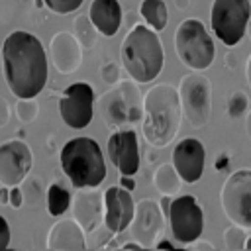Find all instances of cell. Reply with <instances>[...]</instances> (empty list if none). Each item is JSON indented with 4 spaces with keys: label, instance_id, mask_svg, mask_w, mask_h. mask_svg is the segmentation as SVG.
Listing matches in <instances>:
<instances>
[{
    "label": "cell",
    "instance_id": "9",
    "mask_svg": "<svg viewBox=\"0 0 251 251\" xmlns=\"http://www.w3.org/2000/svg\"><path fill=\"white\" fill-rule=\"evenodd\" d=\"M220 202L231 224L251 229V169H237L224 180Z\"/></svg>",
    "mask_w": 251,
    "mask_h": 251
},
{
    "label": "cell",
    "instance_id": "31",
    "mask_svg": "<svg viewBox=\"0 0 251 251\" xmlns=\"http://www.w3.org/2000/svg\"><path fill=\"white\" fill-rule=\"evenodd\" d=\"M8 206H12L14 210H18V208L24 206V194H22V188H18V186H10V192H8Z\"/></svg>",
    "mask_w": 251,
    "mask_h": 251
},
{
    "label": "cell",
    "instance_id": "34",
    "mask_svg": "<svg viewBox=\"0 0 251 251\" xmlns=\"http://www.w3.org/2000/svg\"><path fill=\"white\" fill-rule=\"evenodd\" d=\"M224 67L226 69H229V71H235L237 67H239V57H237V53L235 51H227L226 55H224Z\"/></svg>",
    "mask_w": 251,
    "mask_h": 251
},
{
    "label": "cell",
    "instance_id": "22",
    "mask_svg": "<svg viewBox=\"0 0 251 251\" xmlns=\"http://www.w3.org/2000/svg\"><path fill=\"white\" fill-rule=\"evenodd\" d=\"M139 14L149 24V27H153L155 31L165 29L169 14H167V6L163 0H143L139 6Z\"/></svg>",
    "mask_w": 251,
    "mask_h": 251
},
{
    "label": "cell",
    "instance_id": "8",
    "mask_svg": "<svg viewBox=\"0 0 251 251\" xmlns=\"http://www.w3.org/2000/svg\"><path fill=\"white\" fill-rule=\"evenodd\" d=\"M178 98L182 116L186 118L188 126L194 129L204 127L210 122L212 114V84L204 75L190 73L180 78L178 84Z\"/></svg>",
    "mask_w": 251,
    "mask_h": 251
},
{
    "label": "cell",
    "instance_id": "43",
    "mask_svg": "<svg viewBox=\"0 0 251 251\" xmlns=\"http://www.w3.org/2000/svg\"><path fill=\"white\" fill-rule=\"evenodd\" d=\"M122 247H124V249H141V245H139L137 241H127V243H124Z\"/></svg>",
    "mask_w": 251,
    "mask_h": 251
},
{
    "label": "cell",
    "instance_id": "16",
    "mask_svg": "<svg viewBox=\"0 0 251 251\" xmlns=\"http://www.w3.org/2000/svg\"><path fill=\"white\" fill-rule=\"evenodd\" d=\"M108 157L122 175H135L139 169V147L135 129H118L108 137Z\"/></svg>",
    "mask_w": 251,
    "mask_h": 251
},
{
    "label": "cell",
    "instance_id": "41",
    "mask_svg": "<svg viewBox=\"0 0 251 251\" xmlns=\"http://www.w3.org/2000/svg\"><path fill=\"white\" fill-rule=\"evenodd\" d=\"M155 247H157V249H175V245H173L171 241H167V239H163V241L155 243Z\"/></svg>",
    "mask_w": 251,
    "mask_h": 251
},
{
    "label": "cell",
    "instance_id": "13",
    "mask_svg": "<svg viewBox=\"0 0 251 251\" xmlns=\"http://www.w3.org/2000/svg\"><path fill=\"white\" fill-rule=\"evenodd\" d=\"M33 155L22 139H8L0 143V184L18 186L31 171Z\"/></svg>",
    "mask_w": 251,
    "mask_h": 251
},
{
    "label": "cell",
    "instance_id": "26",
    "mask_svg": "<svg viewBox=\"0 0 251 251\" xmlns=\"http://www.w3.org/2000/svg\"><path fill=\"white\" fill-rule=\"evenodd\" d=\"M247 110H249V98H247V94L241 92V90L231 92V96L227 98V116L231 120H239V118H243L247 114Z\"/></svg>",
    "mask_w": 251,
    "mask_h": 251
},
{
    "label": "cell",
    "instance_id": "37",
    "mask_svg": "<svg viewBox=\"0 0 251 251\" xmlns=\"http://www.w3.org/2000/svg\"><path fill=\"white\" fill-rule=\"evenodd\" d=\"M161 210H163V214H169V206H171V196H167V194H163V198H161Z\"/></svg>",
    "mask_w": 251,
    "mask_h": 251
},
{
    "label": "cell",
    "instance_id": "14",
    "mask_svg": "<svg viewBox=\"0 0 251 251\" xmlns=\"http://www.w3.org/2000/svg\"><path fill=\"white\" fill-rule=\"evenodd\" d=\"M135 212L131 192L124 186H110L104 192V226L112 233H122L129 227Z\"/></svg>",
    "mask_w": 251,
    "mask_h": 251
},
{
    "label": "cell",
    "instance_id": "7",
    "mask_svg": "<svg viewBox=\"0 0 251 251\" xmlns=\"http://www.w3.org/2000/svg\"><path fill=\"white\" fill-rule=\"evenodd\" d=\"M251 18V4L249 0H214L210 12V24L216 37L233 47L241 41L243 33L247 31V24Z\"/></svg>",
    "mask_w": 251,
    "mask_h": 251
},
{
    "label": "cell",
    "instance_id": "18",
    "mask_svg": "<svg viewBox=\"0 0 251 251\" xmlns=\"http://www.w3.org/2000/svg\"><path fill=\"white\" fill-rule=\"evenodd\" d=\"M49 61L61 75H71L82 63V45L71 31H59L49 41Z\"/></svg>",
    "mask_w": 251,
    "mask_h": 251
},
{
    "label": "cell",
    "instance_id": "47",
    "mask_svg": "<svg viewBox=\"0 0 251 251\" xmlns=\"http://www.w3.org/2000/svg\"><path fill=\"white\" fill-rule=\"evenodd\" d=\"M247 33H249V39H251V18H249V24H247Z\"/></svg>",
    "mask_w": 251,
    "mask_h": 251
},
{
    "label": "cell",
    "instance_id": "35",
    "mask_svg": "<svg viewBox=\"0 0 251 251\" xmlns=\"http://www.w3.org/2000/svg\"><path fill=\"white\" fill-rule=\"evenodd\" d=\"M120 186H124L126 190H133L135 188V180H133V175H122L120 176Z\"/></svg>",
    "mask_w": 251,
    "mask_h": 251
},
{
    "label": "cell",
    "instance_id": "30",
    "mask_svg": "<svg viewBox=\"0 0 251 251\" xmlns=\"http://www.w3.org/2000/svg\"><path fill=\"white\" fill-rule=\"evenodd\" d=\"M100 78L106 82V84H116L118 80H120V69H118V65L116 63H104L102 67H100Z\"/></svg>",
    "mask_w": 251,
    "mask_h": 251
},
{
    "label": "cell",
    "instance_id": "10",
    "mask_svg": "<svg viewBox=\"0 0 251 251\" xmlns=\"http://www.w3.org/2000/svg\"><path fill=\"white\" fill-rule=\"evenodd\" d=\"M167 218H169L173 237L178 243L190 245L202 235L204 214H202V208L198 206L194 196L184 194V196H178V198L171 200Z\"/></svg>",
    "mask_w": 251,
    "mask_h": 251
},
{
    "label": "cell",
    "instance_id": "40",
    "mask_svg": "<svg viewBox=\"0 0 251 251\" xmlns=\"http://www.w3.org/2000/svg\"><path fill=\"white\" fill-rule=\"evenodd\" d=\"M194 247H196V249H210V251H214V245H212V243H206V241H198V239L194 241Z\"/></svg>",
    "mask_w": 251,
    "mask_h": 251
},
{
    "label": "cell",
    "instance_id": "27",
    "mask_svg": "<svg viewBox=\"0 0 251 251\" xmlns=\"http://www.w3.org/2000/svg\"><path fill=\"white\" fill-rule=\"evenodd\" d=\"M247 229L245 227H241V226H229V227H226V231H224V243H226V247L227 249H231V251H239V249H245V241H247Z\"/></svg>",
    "mask_w": 251,
    "mask_h": 251
},
{
    "label": "cell",
    "instance_id": "19",
    "mask_svg": "<svg viewBox=\"0 0 251 251\" xmlns=\"http://www.w3.org/2000/svg\"><path fill=\"white\" fill-rule=\"evenodd\" d=\"M84 229L80 224L73 220H59L53 224L47 235V249L53 251H82L86 249Z\"/></svg>",
    "mask_w": 251,
    "mask_h": 251
},
{
    "label": "cell",
    "instance_id": "32",
    "mask_svg": "<svg viewBox=\"0 0 251 251\" xmlns=\"http://www.w3.org/2000/svg\"><path fill=\"white\" fill-rule=\"evenodd\" d=\"M10 245V227L4 216H0V249H6Z\"/></svg>",
    "mask_w": 251,
    "mask_h": 251
},
{
    "label": "cell",
    "instance_id": "24",
    "mask_svg": "<svg viewBox=\"0 0 251 251\" xmlns=\"http://www.w3.org/2000/svg\"><path fill=\"white\" fill-rule=\"evenodd\" d=\"M73 27H75V37L78 39V43L82 45V49H92L94 43H96V27L94 24L90 22L88 14H78L73 22Z\"/></svg>",
    "mask_w": 251,
    "mask_h": 251
},
{
    "label": "cell",
    "instance_id": "38",
    "mask_svg": "<svg viewBox=\"0 0 251 251\" xmlns=\"http://www.w3.org/2000/svg\"><path fill=\"white\" fill-rule=\"evenodd\" d=\"M245 133H247V137L251 139V108H249L247 114H245Z\"/></svg>",
    "mask_w": 251,
    "mask_h": 251
},
{
    "label": "cell",
    "instance_id": "5",
    "mask_svg": "<svg viewBox=\"0 0 251 251\" xmlns=\"http://www.w3.org/2000/svg\"><path fill=\"white\" fill-rule=\"evenodd\" d=\"M175 51L180 63L192 71H206L216 57L214 39L206 25L196 18L178 24L175 31Z\"/></svg>",
    "mask_w": 251,
    "mask_h": 251
},
{
    "label": "cell",
    "instance_id": "21",
    "mask_svg": "<svg viewBox=\"0 0 251 251\" xmlns=\"http://www.w3.org/2000/svg\"><path fill=\"white\" fill-rule=\"evenodd\" d=\"M180 175L176 173L175 165L173 163H161L153 175V184L155 188L161 192V194H167V196H173L180 190Z\"/></svg>",
    "mask_w": 251,
    "mask_h": 251
},
{
    "label": "cell",
    "instance_id": "23",
    "mask_svg": "<svg viewBox=\"0 0 251 251\" xmlns=\"http://www.w3.org/2000/svg\"><path fill=\"white\" fill-rule=\"evenodd\" d=\"M71 206V192L61 186L59 182H53L47 186V210L51 216H63Z\"/></svg>",
    "mask_w": 251,
    "mask_h": 251
},
{
    "label": "cell",
    "instance_id": "20",
    "mask_svg": "<svg viewBox=\"0 0 251 251\" xmlns=\"http://www.w3.org/2000/svg\"><path fill=\"white\" fill-rule=\"evenodd\" d=\"M88 18L98 33H102L104 37H112L122 25V6L118 0H92Z\"/></svg>",
    "mask_w": 251,
    "mask_h": 251
},
{
    "label": "cell",
    "instance_id": "46",
    "mask_svg": "<svg viewBox=\"0 0 251 251\" xmlns=\"http://www.w3.org/2000/svg\"><path fill=\"white\" fill-rule=\"evenodd\" d=\"M245 249H249L251 251V235L247 237V241H245Z\"/></svg>",
    "mask_w": 251,
    "mask_h": 251
},
{
    "label": "cell",
    "instance_id": "11",
    "mask_svg": "<svg viewBox=\"0 0 251 251\" xmlns=\"http://www.w3.org/2000/svg\"><path fill=\"white\" fill-rule=\"evenodd\" d=\"M61 120L71 129H82L94 116V90L88 82H75L59 98Z\"/></svg>",
    "mask_w": 251,
    "mask_h": 251
},
{
    "label": "cell",
    "instance_id": "33",
    "mask_svg": "<svg viewBox=\"0 0 251 251\" xmlns=\"http://www.w3.org/2000/svg\"><path fill=\"white\" fill-rule=\"evenodd\" d=\"M8 122H10V104L6 98L0 96V129L6 127Z\"/></svg>",
    "mask_w": 251,
    "mask_h": 251
},
{
    "label": "cell",
    "instance_id": "3",
    "mask_svg": "<svg viewBox=\"0 0 251 251\" xmlns=\"http://www.w3.org/2000/svg\"><path fill=\"white\" fill-rule=\"evenodd\" d=\"M120 59L135 82L145 84L157 78L165 63V51L157 31L141 24L129 27L120 45Z\"/></svg>",
    "mask_w": 251,
    "mask_h": 251
},
{
    "label": "cell",
    "instance_id": "44",
    "mask_svg": "<svg viewBox=\"0 0 251 251\" xmlns=\"http://www.w3.org/2000/svg\"><path fill=\"white\" fill-rule=\"evenodd\" d=\"M8 192L6 188H0V204H8Z\"/></svg>",
    "mask_w": 251,
    "mask_h": 251
},
{
    "label": "cell",
    "instance_id": "39",
    "mask_svg": "<svg viewBox=\"0 0 251 251\" xmlns=\"http://www.w3.org/2000/svg\"><path fill=\"white\" fill-rule=\"evenodd\" d=\"M245 78H247V84L251 88V55L247 57V63H245Z\"/></svg>",
    "mask_w": 251,
    "mask_h": 251
},
{
    "label": "cell",
    "instance_id": "17",
    "mask_svg": "<svg viewBox=\"0 0 251 251\" xmlns=\"http://www.w3.org/2000/svg\"><path fill=\"white\" fill-rule=\"evenodd\" d=\"M73 218L80 224L84 233L94 231L104 224V194L96 186L76 188L73 200Z\"/></svg>",
    "mask_w": 251,
    "mask_h": 251
},
{
    "label": "cell",
    "instance_id": "25",
    "mask_svg": "<svg viewBox=\"0 0 251 251\" xmlns=\"http://www.w3.org/2000/svg\"><path fill=\"white\" fill-rule=\"evenodd\" d=\"M20 184H22L20 188H22V194H24V204H29V206L37 208L39 202H41L43 196H45V186H43L41 178L27 173L25 178H24Z\"/></svg>",
    "mask_w": 251,
    "mask_h": 251
},
{
    "label": "cell",
    "instance_id": "36",
    "mask_svg": "<svg viewBox=\"0 0 251 251\" xmlns=\"http://www.w3.org/2000/svg\"><path fill=\"white\" fill-rule=\"evenodd\" d=\"M229 165V155H226V153H222V155H218V161H216V169L218 171H222L224 167H227Z\"/></svg>",
    "mask_w": 251,
    "mask_h": 251
},
{
    "label": "cell",
    "instance_id": "4",
    "mask_svg": "<svg viewBox=\"0 0 251 251\" xmlns=\"http://www.w3.org/2000/svg\"><path fill=\"white\" fill-rule=\"evenodd\" d=\"M61 169L75 188L98 186L106 178V163L100 145L92 137L69 139L59 155Z\"/></svg>",
    "mask_w": 251,
    "mask_h": 251
},
{
    "label": "cell",
    "instance_id": "45",
    "mask_svg": "<svg viewBox=\"0 0 251 251\" xmlns=\"http://www.w3.org/2000/svg\"><path fill=\"white\" fill-rule=\"evenodd\" d=\"M133 22H135V14H133V12H129V14H127V25H129V27H133V25H135Z\"/></svg>",
    "mask_w": 251,
    "mask_h": 251
},
{
    "label": "cell",
    "instance_id": "28",
    "mask_svg": "<svg viewBox=\"0 0 251 251\" xmlns=\"http://www.w3.org/2000/svg\"><path fill=\"white\" fill-rule=\"evenodd\" d=\"M39 106L35 102V98H18L16 102V116L20 118L22 124H29L37 118Z\"/></svg>",
    "mask_w": 251,
    "mask_h": 251
},
{
    "label": "cell",
    "instance_id": "1",
    "mask_svg": "<svg viewBox=\"0 0 251 251\" xmlns=\"http://www.w3.org/2000/svg\"><path fill=\"white\" fill-rule=\"evenodd\" d=\"M4 78L16 98H35L47 82V55L29 31H12L2 45Z\"/></svg>",
    "mask_w": 251,
    "mask_h": 251
},
{
    "label": "cell",
    "instance_id": "6",
    "mask_svg": "<svg viewBox=\"0 0 251 251\" xmlns=\"http://www.w3.org/2000/svg\"><path fill=\"white\" fill-rule=\"evenodd\" d=\"M98 112L108 127H122L126 124H137L143 118L141 94L135 80L120 82L116 88L104 92L98 102Z\"/></svg>",
    "mask_w": 251,
    "mask_h": 251
},
{
    "label": "cell",
    "instance_id": "15",
    "mask_svg": "<svg viewBox=\"0 0 251 251\" xmlns=\"http://www.w3.org/2000/svg\"><path fill=\"white\" fill-rule=\"evenodd\" d=\"M206 163V149L200 139L196 137H184L180 139L173 149V165L176 173L180 175L182 182H196L200 180L204 173Z\"/></svg>",
    "mask_w": 251,
    "mask_h": 251
},
{
    "label": "cell",
    "instance_id": "2",
    "mask_svg": "<svg viewBox=\"0 0 251 251\" xmlns=\"http://www.w3.org/2000/svg\"><path fill=\"white\" fill-rule=\"evenodd\" d=\"M182 118L178 90L159 82L143 94V137L151 147H167L178 133Z\"/></svg>",
    "mask_w": 251,
    "mask_h": 251
},
{
    "label": "cell",
    "instance_id": "29",
    "mask_svg": "<svg viewBox=\"0 0 251 251\" xmlns=\"http://www.w3.org/2000/svg\"><path fill=\"white\" fill-rule=\"evenodd\" d=\"M84 0H43V4L55 14H71L82 6Z\"/></svg>",
    "mask_w": 251,
    "mask_h": 251
},
{
    "label": "cell",
    "instance_id": "42",
    "mask_svg": "<svg viewBox=\"0 0 251 251\" xmlns=\"http://www.w3.org/2000/svg\"><path fill=\"white\" fill-rule=\"evenodd\" d=\"M175 6H176L178 10H186V8L190 6V0H175Z\"/></svg>",
    "mask_w": 251,
    "mask_h": 251
},
{
    "label": "cell",
    "instance_id": "12",
    "mask_svg": "<svg viewBox=\"0 0 251 251\" xmlns=\"http://www.w3.org/2000/svg\"><path fill=\"white\" fill-rule=\"evenodd\" d=\"M165 229V214L161 210V204L143 198L135 204V212L129 224V233L131 237L141 245V247H155L157 237L163 235Z\"/></svg>",
    "mask_w": 251,
    "mask_h": 251
}]
</instances>
